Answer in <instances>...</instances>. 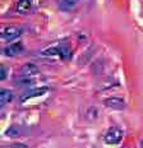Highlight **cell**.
Here are the masks:
<instances>
[{
  "mask_svg": "<svg viewBox=\"0 0 143 148\" xmlns=\"http://www.w3.org/2000/svg\"><path fill=\"white\" fill-rule=\"evenodd\" d=\"M23 51V45L22 42H14V44H10L8 46H5L3 52H4L5 56H15V55L21 54Z\"/></svg>",
  "mask_w": 143,
  "mask_h": 148,
  "instance_id": "obj_5",
  "label": "cell"
},
{
  "mask_svg": "<svg viewBox=\"0 0 143 148\" xmlns=\"http://www.w3.org/2000/svg\"><path fill=\"white\" fill-rule=\"evenodd\" d=\"M9 148H27V146L23 144V143H15V144H13V146H10Z\"/></svg>",
  "mask_w": 143,
  "mask_h": 148,
  "instance_id": "obj_12",
  "label": "cell"
},
{
  "mask_svg": "<svg viewBox=\"0 0 143 148\" xmlns=\"http://www.w3.org/2000/svg\"><path fill=\"white\" fill-rule=\"evenodd\" d=\"M22 35V28L17 26H8L1 31V38L5 41H12V40L18 38Z\"/></svg>",
  "mask_w": 143,
  "mask_h": 148,
  "instance_id": "obj_2",
  "label": "cell"
},
{
  "mask_svg": "<svg viewBox=\"0 0 143 148\" xmlns=\"http://www.w3.org/2000/svg\"><path fill=\"white\" fill-rule=\"evenodd\" d=\"M76 1H77V3H78V1H80V0H76Z\"/></svg>",
  "mask_w": 143,
  "mask_h": 148,
  "instance_id": "obj_14",
  "label": "cell"
},
{
  "mask_svg": "<svg viewBox=\"0 0 143 148\" xmlns=\"http://www.w3.org/2000/svg\"><path fill=\"white\" fill-rule=\"evenodd\" d=\"M104 103L107 109H113V110H123L125 107V102L119 97H109L105 100Z\"/></svg>",
  "mask_w": 143,
  "mask_h": 148,
  "instance_id": "obj_4",
  "label": "cell"
},
{
  "mask_svg": "<svg viewBox=\"0 0 143 148\" xmlns=\"http://www.w3.org/2000/svg\"><path fill=\"white\" fill-rule=\"evenodd\" d=\"M46 91H47V87H42V88H35L32 89V91L27 92L26 95H24L23 97H22V102H26L27 100H30V98H33V97H37V96H41V95L46 93Z\"/></svg>",
  "mask_w": 143,
  "mask_h": 148,
  "instance_id": "obj_8",
  "label": "cell"
},
{
  "mask_svg": "<svg viewBox=\"0 0 143 148\" xmlns=\"http://www.w3.org/2000/svg\"><path fill=\"white\" fill-rule=\"evenodd\" d=\"M141 148H143V139L141 140Z\"/></svg>",
  "mask_w": 143,
  "mask_h": 148,
  "instance_id": "obj_13",
  "label": "cell"
},
{
  "mask_svg": "<svg viewBox=\"0 0 143 148\" xmlns=\"http://www.w3.org/2000/svg\"><path fill=\"white\" fill-rule=\"evenodd\" d=\"M18 74H19V75H24V77H31V78H35L37 74H38V68H37L35 64H32V63H27V64H24V65L19 69Z\"/></svg>",
  "mask_w": 143,
  "mask_h": 148,
  "instance_id": "obj_3",
  "label": "cell"
},
{
  "mask_svg": "<svg viewBox=\"0 0 143 148\" xmlns=\"http://www.w3.org/2000/svg\"><path fill=\"white\" fill-rule=\"evenodd\" d=\"M76 4H77L76 0H60L59 7L63 9V10H69V9L76 7Z\"/></svg>",
  "mask_w": 143,
  "mask_h": 148,
  "instance_id": "obj_10",
  "label": "cell"
},
{
  "mask_svg": "<svg viewBox=\"0 0 143 148\" xmlns=\"http://www.w3.org/2000/svg\"><path fill=\"white\" fill-rule=\"evenodd\" d=\"M33 0H18L17 3V12L21 14H26L32 9Z\"/></svg>",
  "mask_w": 143,
  "mask_h": 148,
  "instance_id": "obj_6",
  "label": "cell"
},
{
  "mask_svg": "<svg viewBox=\"0 0 143 148\" xmlns=\"http://www.w3.org/2000/svg\"><path fill=\"white\" fill-rule=\"evenodd\" d=\"M0 69H1V75H0V79H1V81H4L5 78H7V70H5V66L4 65H1L0 66Z\"/></svg>",
  "mask_w": 143,
  "mask_h": 148,
  "instance_id": "obj_11",
  "label": "cell"
},
{
  "mask_svg": "<svg viewBox=\"0 0 143 148\" xmlns=\"http://www.w3.org/2000/svg\"><path fill=\"white\" fill-rule=\"evenodd\" d=\"M22 134V128L19 125H10L9 128L5 130V135L8 137H19Z\"/></svg>",
  "mask_w": 143,
  "mask_h": 148,
  "instance_id": "obj_9",
  "label": "cell"
},
{
  "mask_svg": "<svg viewBox=\"0 0 143 148\" xmlns=\"http://www.w3.org/2000/svg\"><path fill=\"white\" fill-rule=\"evenodd\" d=\"M122 138H123V132H122V129L118 128V126H111V128H109V130L104 135L105 143L111 144V146L119 144Z\"/></svg>",
  "mask_w": 143,
  "mask_h": 148,
  "instance_id": "obj_1",
  "label": "cell"
},
{
  "mask_svg": "<svg viewBox=\"0 0 143 148\" xmlns=\"http://www.w3.org/2000/svg\"><path fill=\"white\" fill-rule=\"evenodd\" d=\"M13 98H14V93L10 89L3 88L1 91H0V105H1V106H5V105L9 103L10 101H13Z\"/></svg>",
  "mask_w": 143,
  "mask_h": 148,
  "instance_id": "obj_7",
  "label": "cell"
}]
</instances>
